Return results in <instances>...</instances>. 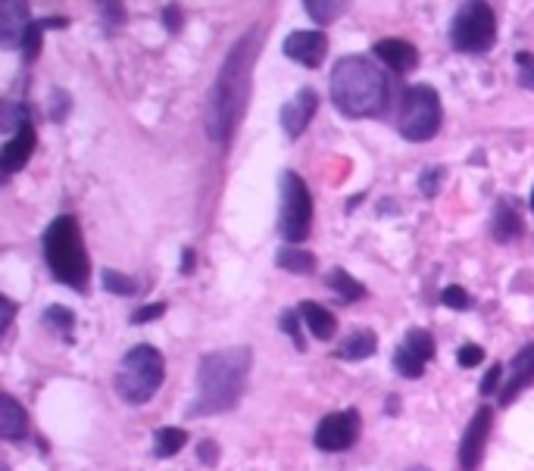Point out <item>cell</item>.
I'll use <instances>...</instances> for the list:
<instances>
[{
  "mask_svg": "<svg viewBox=\"0 0 534 471\" xmlns=\"http://www.w3.org/2000/svg\"><path fill=\"white\" fill-rule=\"evenodd\" d=\"M166 378V359L157 347L138 344L122 356L116 372V394L129 406H144L157 397Z\"/></svg>",
  "mask_w": 534,
  "mask_h": 471,
  "instance_id": "obj_5",
  "label": "cell"
},
{
  "mask_svg": "<svg viewBox=\"0 0 534 471\" xmlns=\"http://www.w3.org/2000/svg\"><path fill=\"white\" fill-rule=\"evenodd\" d=\"M375 350H378V337H375V331H369V328H356V331H350V334L341 340L338 359H344V362H363V359H369Z\"/></svg>",
  "mask_w": 534,
  "mask_h": 471,
  "instance_id": "obj_19",
  "label": "cell"
},
{
  "mask_svg": "<svg viewBox=\"0 0 534 471\" xmlns=\"http://www.w3.org/2000/svg\"><path fill=\"white\" fill-rule=\"evenodd\" d=\"M406 471H431V468H425V465H413V468H406Z\"/></svg>",
  "mask_w": 534,
  "mask_h": 471,
  "instance_id": "obj_44",
  "label": "cell"
},
{
  "mask_svg": "<svg viewBox=\"0 0 534 471\" xmlns=\"http://www.w3.org/2000/svg\"><path fill=\"white\" fill-rule=\"evenodd\" d=\"M66 113H69V94L60 91V88H54V91H50V119L63 122Z\"/></svg>",
  "mask_w": 534,
  "mask_h": 471,
  "instance_id": "obj_38",
  "label": "cell"
},
{
  "mask_svg": "<svg viewBox=\"0 0 534 471\" xmlns=\"http://www.w3.org/2000/svg\"><path fill=\"white\" fill-rule=\"evenodd\" d=\"M41 322H44L50 331H57V334H63L66 340H72V331H75V312H72V309H66V306H47L44 316H41Z\"/></svg>",
  "mask_w": 534,
  "mask_h": 471,
  "instance_id": "obj_27",
  "label": "cell"
},
{
  "mask_svg": "<svg viewBox=\"0 0 534 471\" xmlns=\"http://www.w3.org/2000/svg\"><path fill=\"white\" fill-rule=\"evenodd\" d=\"M491 425H494V409L491 406H478L475 415L469 418L463 440H460V468L463 471H478L481 468L488 437H491Z\"/></svg>",
  "mask_w": 534,
  "mask_h": 471,
  "instance_id": "obj_10",
  "label": "cell"
},
{
  "mask_svg": "<svg viewBox=\"0 0 534 471\" xmlns=\"http://www.w3.org/2000/svg\"><path fill=\"white\" fill-rule=\"evenodd\" d=\"M325 284L332 287V291L341 297V303H356V300H363L366 297V287L356 281L353 275H347L344 269H332L325 278Z\"/></svg>",
  "mask_w": 534,
  "mask_h": 471,
  "instance_id": "obj_23",
  "label": "cell"
},
{
  "mask_svg": "<svg viewBox=\"0 0 534 471\" xmlns=\"http://www.w3.org/2000/svg\"><path fill=\"white\" fill-rule=\"evenodd\" d=\"M403 347L410 350V353H416L425 365L435 359V337H431V331H425V328H410L406 331V337H403Z\"/></svg>",
  "mask_w": 534,
  "mask_h": 471,
  "instance_id": "obj_26",
  "label": "cell"
},
{
  "mask_svg": "<svg viewBox=\"0 0 534 471\" xmlns=\"http://www.w3.org/2000/svg\"><path fill=\"white\" fill-rule=\"evenodd\" d=\"M166 316V303H147V306H138L135 312H132V325H147V322H157V319H163Z\"/></svg>",
  "mask_w": 534,
  "mask_h": 471,
  "instance_id": "obj_34",
  "label": "cell"
},
{
  "mask_svg": "<svg viewBox=\"0 0 534 471\" xmlns=\"http://www.w3.org/2000/svg\"><path fill=\"white\" fill-rule=\"evenodd\" d=\"M278 197H282V203H278V238L300 247L313 225V197L307 181L297 172H282Z\"/></svg>",
  "mask_w": 534,
  "mask_h": 471,
  "instance_id": "obj_8",
  "label": "cell"
},
{
  "mask_svg": "<svg viewBox=\"0 0 534 471\" xmlns=\"http://www.w3.org/2000/svg\"><path fill=\"white\" fill-rule=\"evenodd\" d=\"M531 384H534V340L513 356L510 378H506V384L500 387V394H497L500 406H510L522 394V390H528Z\"/></svg>",
  "mask_w": 534,
  "mask_h": 471,
  "instance_id": "obj_14",
  "label": "cell"
},
{
  "mask_svg": "<svg viewBox=\"0 0 534 471\" xmlns=\"http://www.w3.org/2000/svg\"><path fill=\"white\" fill-rule=\"evenodd\" d=\"M328 94H332V103L350 119H366V116H378L388 107V75L375 60L363 57V54H350L341 57L332 69V78H328Z\"/></svg>",
  "mask_w": 534,
  "mask_h": 471,
  "instance_id": "obj_3",
  "label": "cell"
},
{
  "mask_svg": "<svg viewBox=\"0 0 534 471\" xmlns=\"http://www.w3.org/2000/svg\"><path fill=\"white\" fill-rule=\"evenodd\" d=\"M194 266H197V256H194L191 247H185V250H182V275H191Z\"/></svg>",
  "mask_w": 534,
  "mask_h": 471,
  "instance_id": "obj_42",
  "label": "cell"
},
{
  "mask_svg": "<svg viewBox=\"0 0 534 471\" xmlns=\"http://www.w3.org/2000/svg\"><path fill=\"white\" fill-rule=\"evenodd\" d=\"M372 54L385 63L388 69H394L397 75H406V72H413L419 66V50L410 44V41H400V38H385V41H378L372 47Z\"/></svg>",
  "mask_w": 534,
  "mask_h": 471,
  "instance_id": "obj_16",
  "label": "cell"
},
{
  "mask_svg": "<svg viewBox=\"0 0 534 471\" xmlns=\"http://www.w3.org/2000/svg\"><path fill=\"white\" fill-rule=\"evenodd\" d=\"M197 459L203 462V465H216V459H219V447L213 440H203L200 447H197Z\"/></svg>",
  "mask_w": 534,
  "mask_h": 471,
  "instance_id": "obj_40",
  "label": "cell"
},
{
  "mask_svg": "<svg viewBox=\"0 0 534 471\" xmlns=\"http://www.w3.org/2000/svg\"><path fill=\"white\" fill-rule=\"evenodd\" d=\"M275 266L285 269V272H291V275H313V272H316V256H313L310 250H300V247L288 244V247L278 250Z\"/></svg>",
  "mask_w": 534,
  "mask_h": 471,
  "instance_id": "obj_21",
  "label": "cell"
},
{
  "mask_svg": "<svg viewBox=\"0 0 534 471\" xmlns=\"http://www.w3.org/2000/svg\"><path fill=\"white\" fill-rule=\"evenodd\" d=\"M522 234V219H519V213L510 206V203H497L494 206V216H491V238L497 241V244H510V241H516Z\"/></svg>",
  "mask_w": 534,
  "mask_h": 471,
  "instance_id": "obj_20",
  "label": "cell"
},
{
  "mask_svg": "<svg viewBox=\"0 0 534 471\" xmlns=\"http://www.w3.org/2000/svg\"><path fill=\"white\" fill-rule=\"evenodd\" d=\"M47 29H66V19H41V22H32V29L25 32L22 47H19L25 63L38 60V54H41V41H44V32H47Z\"/></svg>",
  "mask_w": 534,
  "mask_h": 471,
  "instance_id": "obj_22",
  "label": "cell"
},
{
  "mask_svg": "<svg viewBox=\"0 0 534 471\" xmlns=\"http://www.w3.org/2000/svg\"><path fill=\"white\" fill-rule=\"evenodd\" d=\"M185 443H188V434L182 428H160L154 434V456L157 459H172L175 453H182Z\"/></svg>",
  "mask_w": 534,
  "mask_h": 471,
  "instance_id": "obj_24",
  "label": "cell"
},
{
  "mask_svg": "<svg viewBox=\"0 0 534 471\" xmlns=\"http://www.w3.org/2000/svg\"><path fill=\"white\" fill-rule=\"evenodd\" d=\"M456 362L463 365V369H475V365L485 362V347H478V344H466L456 350Z\"/></svg>",
  "mask_w": 534,
  "mask_h": 471,
  "instance_id": "obj_37",
  "label": "cell"
},
{
  "mask_svg": "<svg viewBox=\"0 0 534 471\" xmlns=\"http://www.w3.org/2000/svg\"><path fill=\"white\" fill-rule=\"evenodd\" d=\"M253 54H257V32H247L232 47V54L225 57V63L216 75L210 107H207V132L219 144L235 135V128L241 125V116L247 110Z\"/></svg>",
  "mask_w": 534,
  "mask_h": 471,
  "instance_id": "obj_1",
  "label": "cell"
},
{
  "mask_svg": "<svg viewBox=\"0 0 534 471\" xmlns=\"http://www.w3.org/2000/svg\"><path fill=\"white\" fill-rule=\"evenodd\" d=\"M0 306H4V322H0V331H10V322H13V316H16V306H13V300L10 297H0Z\"/></svg>",
  "mask_w": 534,
  "mask_h": 471,
  "instance_id": "obj_41",
  "label": "cell"
},
{
  "mask_svg": "<svg viewBox=\"0 0 534 471\" xmlns=\"http://www.w3.org/2000/svg\"><path fill=\"white\" fill-rule=\"evenodd\" d=\"M516 69H519V85L534 91V54H516Z\"/></svg>",
  "mask_w": 534,
  "mask_h": 471,
  "instance_id": "obj_36",
  "label": "cell"
},
{
  "mask_svg": "<svg viewBox=\"0 0 534 471\" xmlns=\"http://www.w3.org/2000/svg\"><path fill=\"white\" fill-rule=\"evenodd\" d=\"M400 409H397V397H388V415H397Z\"/></svg>",
  "mask_w": 534,
  "mask_h": 471,
  "instance_id": "obj_43",
  "label": "cell"
},
{
  "mask_svg": "<svg viewBox=\"0 0 534 471\" xmlns=\"http://www.w3.org/2000/svg\"><path fill=\"white\" fill-rule=\"evenodd\" d=\"M25 431H29L25 409L19 406L13 394H4L0 397V434H4V440H22Z\"/></svg>",
  "mask_w": 534,
  "mask_h": 471,
  "instance_id": "obj_18",
  "label": "cell"
},
{
  "mask_svg": "<svg viewBox=\"0 0 534 471\" xmlns=\"http://www.w3.org/2000/svg\"><path fill=\"white\" fill-rule=\"evenodd\" d=\"M100 281H104V287H107L110 294H116V297H135V294L141 291V284H138L135 278L119 275V272H113V269L100 272Z\"/></svg>",
  "mask_w": 534,
  "mask_h": 471,
  "instance_id": "obj_28",
  "label": "cell"
},
{
  "mask_svg": "<svg viewBox=\"0 0 534 471\" xmlns=\"http://www.w3.org/2000/svg\"><path fill=\"white\" fill-rule=\"evenodd\" d=\"M441 303L450 306V309H456V312L472 309V297H469L466 287H460V284H447L444 291H441Z\"/></svg>",
  "mask_w": 534,
  "mask_h": 471,
  "instance_id": "obj_33",
  "label": "cell"
},
{
  "mask_svg": "<svg viewBox=\"0 0 534 471\" xmlns=\"http://www.w3.org/2000/svg\"><path fill=\"white\" fill-rule=\"evenodd\" d=\"M35 144H38L35 125L25 122L19 132L10 135L4 150H0V169H4V175H16L19 169H25V163H29L35 153Z\"/></svg>",
  "mask_w": 534,
  "mask_h": 471,
  "instance_id": "obj_15",
  "label": "cell"
},
{
  "mask_svg": "<svg viewBox=\"0 0 534 471\" xmlns=\"http://www.w3.org/2000/svg\"><path fill=\"white\" fill-rule=\"evenodd\" d=\"M297 309H300V319L307 322V328L316 340H332L335 337L338 319H335L332 309H325L322 303H313V300H303Z\"/></svg>",
  "mask_w": 534,
  "mask_h": 471,
  "instance_id": "obj_17",
  "label": "cell"
},
{
  "mask_svg": "<svg viewBox=\"0 0 534 471\" xmlns=\"http://www.w3.org/2000/svg\"><path fill=\"white\" fill-rule=\"evenodd\" d=\"M325 54H328V38L316 29L291 32L285 41V57H291L294 63L307 66V69H319Z\"/></svg>",
  "mask_w": 534,
  "mask_h": 471,
  "instance_id": "obj_11",
  "label": "cell"
},
{
  "mask_svg": "<svg viewBox=\"0 0 534 471\" xmlns=\"http://www.w3.org/2000/svg\"><path fill=\"white\" fill-rule=\"evenodd\" d=\"M497 41V16L488 0H466L450 22V44L460 54H485Z\"/></svg>",
  "mask_w": 534,
  "mask_h": 471,
  "instance_id": "obj_7",
  "label": "cell"
},
{
  "mask_svg": "<svg viewBox=\"0 0 534 471\" xmlns=\"http://www.w3.org/2000/svg\"><path fill=\"white\" fill-rule=\"evenodd\" d=\"M29 119V107H16V103H4V110H0V125H4V132H19V128Z\"/></svg>",
  "mask_w": 534,
  "mask_h": 471,
  "instance_id": "obj_31",
  "label": "cell"
},
{
  "mask_svg": "<svg viewBox=\"0 0 534 471\" xmlns=\"http://www.w3.org/2000/svg\"><path fill=\"white\" fill-rule=\"evenodd\" d=\"M441 119H444V110H441V97H438L435 88L413 85V88L403 91L400 116H397V132L406 141H413V144L431 141V138L438 135Z\"/></svg>",
  "mask_w": 534,
  "mask_h": 471,
  "instance_id": "obj_6",
  "label": "cell"
},
{
  "mask_svg": "<svg viewBox=\"0 0 534 471\" xmlns=\"http://www.w3.org/2000/svg\"><path fill=\"white\" fill-rule=\"evenodd\" d=\"M500 387H503V369H500V365H491V369L485 372V378H481L478 394L481 397H494V394H500Z\"/></svg>",
  "mask_w": 534,
  "mask_h": 471,
  "instance_id": "obj_35",
  "label": "cell"
},
{
  "mask_svg": "<svg viewBox=\"0 0 534 471\" xmlns=\"http://www.w3.org/2000/svg\"><path fill=\"white\" fill-rule=\"evenodd\" d=\"M444 178H447V169L444 166H425L422 175H419V191L425 197H438L441 185H444Z\"/></svg>",
  "mask_w": 534,
  "mask_h": 471,
  "instance_id": "obj_30",
  "label": "cell"
},
{
  "mask_svg": "<svg viewBox=\"0 0 534 471\" xmlns=\"http://www.w3.org/2000/svg\"><path fill=\"white\" fill-rule=\"evenodd\" d=\"M303 7H307V13H310L313 22L328 25V22H335L350 7V0H303Z\"/></svg>",
  "mask_w": 534,
  "mask_h": 471,
  "instance_id": "obj_25",
  "label": "cell"
},
{
  "mask_svg": "<svg viewBox=\"0 0 534 471\" xmlns=\"http://www.w3.org/2000/svg\"><path fill=\"white\" fill-rule=\"evenodd\" d=\"M163 22H166V32H169V35L182 32V25H185L182 7H178V4H169V7L163 10Z\"/></svg>",
  "mask_w": 534,
  "mask_h": 471,
  "instance_id": "obj_39",
  "label": "cell"
},
{
  "mask_svg": "<svg viewBox=\"0 0 534 471\" xmlns=\"http://www.w3.org/2000/svg\"><path fill=\"white\" fill-rule=\"evenodd\" d=\"M278 325H282V331L291 337V344L303 353L307 350V340H303V334H300V309H288V312H282V319H278Z\"/></svg>",
  "mask_w": 534,
  "mask_h": 471,
  "instance_id": "obj_32",
  "label": "cell"
},
{
  "mask_svg": "<svg viewBox=\"0 0 534 471\" xmlns=\"http://www.w3.org/2000/svg\"><path fill=\"white\" fill-rule=\"evenodd\" d=\"M29 29H32L29 0H0V44L7 50L22 47V38Z\"/></svg>",
  "mask_w": 534,
  "mask_h": 471,
  "instance_id": "obj_12",
  "label": "cell"
},
{
  "mask_svg": "<svg viewBox=\"0 0 534 471\" xmlns=\"http://www.w3.org/2000/svg\"><path fill=\"white\" fill-rule=\"evenodd\" d=\"M250 365H253L250 347H225L203 356L197 365V394L185 409L188 418L235 409L244 397Z\"/></svg>",
  "mask_w": 534,
  "mask_h": 471,
  "instance_id": "obj_2",
  "label": "cell"
},
{
  "mask_svg": "<svg viewBox=\"0 0 534 471\" xmlns=\"http://www.w3.org/2000/svg\"><path fill=\"white\" fill-rule=\"evenodd\" d=\"M394 372L397 375H403V378H422V372H425V362L416 356V353H410L403 344L394 350Z\"/></svg>",
  "mask_w": 534,
  "mask_h": 471,
  "instance_id": "obj_29",
  "label": "cell"
},
{
  "mask_svg": "<svg viewBox=\"0 0 534 471\" xmlns=\"http://www.w3.org/2000/svg\"><path fill=\"white\" fill-rule=\"evenodd\" d=\"M363 431V418L356 409H344V412H332L325 415L319 428H316V447L322 453H344L350 450L356 440H360Z\"/></svg>",
  "mask_w": 534,
  "mask_h": 471,
  "instance_id": "obj_9",
  "label": "cell"
},
{
  "mask_svg": "<svg viewBox=\"0 0 534 471\" xmlns=\"http://www.w3.org/2000/svg\"><path fill=\"white\" fill-rule=\"evenodd\" d=\"M531 209H534V191H531Z\"/></svg>",
  "mask_w": 534,
  "mask_h": 471,
  "instance_id": "obj_45",
  "label": "cell"
},
{
  "mask_svg": "<svg viewBox=\"0 0 534 471\" xmlns=\"http://www.w3.org/2000/svg\"><path fill=\"white\" fill-rule=\"evenodd\" d=\"M319 110V97L313 88H300L285 107H282V128L288 138H300L303 132H307V125L313 122Z\"/></svg>",
  "mask_w": 534,
  "mask_h": 471,
  "instance_id": "obj_13",
  "label": "cell"
},
{
  "mask_svg": "<svg viewBox=\"0 0 534 471\" xmlns=\"http://www.w3.org/2000/svg\"><path fill=\"white\" fill-rule=\"evenodd\" d=\"M44 263L60 284L85 294L91 281V259L82 241V228L72 216H57L44 228Z\"/></svg>",
  "mask_w": 534,
  "mask_h": 471,
  "instance_id": "obj_4",
  "label": "cell"
}]
</instances>
